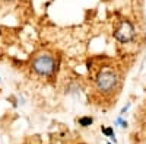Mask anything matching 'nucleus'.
Wrapping results in <instances>:
<instances>
[{
	"label": "nucleus",
	"instance_id": "nucleus-1",
	"mask_svg": "<svg viewBox=\"0 0 146 144\" xmlns=\"http://www.w3.org/2000/svg\"><path fill=\"white\" fill-rule=\"evenodd\" d=\"M31 68L38 76H51L56 70V58L48 53H40L32 58Z\"/></svg>",
	"mask_w": 146,
	"mask_h": 144
},
{
	"label": "nucleus",
	"instance_id": "nucleus-2",
	"mask_svg": "<svg viewBox=\"0 0 146 144\" xmlns=\"http://www.w3.org/2000/svg\"><path fill=\"white\" fill-rule=\"evenodd\" d=\"M117 83H118V76L113 70H101L95 79L96 89L102 93L113 92L117 86Z\"/></svg>",
	"mask_w": 146,
	"mask_h": 144
},
{
	"label": "nucleus",
	"instance_id": "nucleus-3",
	"mask_svg": "<svg viewBox=\"0 0 146 144\" xmlns=\"http://www.w3.org/2000/svg\"><path fill=\"white\" fill-rule=\"evenodd\" d=\"M114 37H115L117 41L123 42V44H127V42L133 41L135 37H136L135 26H133L131 22H129V20H121L120 25L114 31Z\"/></svg>",
	"mask_w": 146,
	"mask_h": 144
},
{
	"label": "nucleus",
	"instance_id": "nucleus-4",
	"mask_svg": "<svg viewBox=\"0 0 146 144\" xmlns=\"http://www.w3.org/2000/svg\"><path fill=\"white\" fill-rule=\"evenodd\" d=\"M94 122V118L92 116H88V115H85V116H80L78 119V124L82 127V128H88L89 125H92Z\"/></svg>",
	"mask_w": 146,
	"mask_h": 144
},
{
	"label": "nucleus",
	"instance_id": "nucleus-5",
	"mask_svg": "<svg viewBox=\"0 0 146 144\" xmlns=\"http://www.w3.org/2000/svg\"><path fill=\"white\" fill-rule=\"evenodd\" d=\"M101 131H102V134H104L105 137L113 138L114 143L117 141V140H115V135H114V128H113V127H101Z\"/></svg>",
	"mask_w": 146,
	"mask_h": 144
},
{
	"label": "nucleus",
	"instance_id": "nucleus-6",
	"mask_svg": "<svg viewBox=\"0 0 146 144\" xmlns=\"http://www.w3.org/2000/svg\"><path fill=\"white\" fill-rule=\"evenodd\" d=\"M114 124L118 125L120 128H127V121H126V119H123V116H121V115H118L115 118V122Z\"/></svg>",
	"mask_w": 146,
	"mask_h": 144
},
{
	"label": "nucleus",
	"instance_id": "nucleus-7",
	"mask_svg": "<svg viewBox=\"0 0 146 144\" xmlns=\"http://www.w3.org/2000/svg\"><path fill=\"white\" fill-rule=\"evenodd\" d=\"M130 106H131V103H130V102H129V103H127L126 106H123V109H121V112H120V115H121V116H123V115H124V114H126V112L129 111V108H130Z\"/></svg>",
	"mask_w": 146,
	"mask_h": 144
},
{
	"label": "nucleus",
	"instance_id": "nucleus-8",
	"mask_svg": "<svg viewBox=\"0 0 146 144\" xmlns=\"http://www.w3.org/2000/svg\"><path fill=\"white\" fill-rule=\"evenodd\" d=\"M5 2H13V0H5Z\"/></svg>",
	"mask_w": 146,
	"mask_h": 144
},
{
	"label": "nucleus",
	"instance_id": "nucleus-9",
	"mask_svg": "<svg viewBox=\"0 0 146 144\" xmlns=\"http://www.w3.org/2000/svg\"><path fill=\"white\" fill-rule=\"evenodd\" d=\"M107 144H113V143H107Z\"/></svg>",
	"mask_w": 146,
	"mask_h": 144
},
{
	"label": "nucleus",
	"instance_id": "nucleus-10",
	"mask_svg": "<svg viewBox=\"0 0 146 144\" xmlns=\"http://www.w3.org/2000/svg\"><path fill=\"white\" fill-rule=\"evenodd\" d=\"M0 80H2V79H0Z\"/></svg>",
	"mask_w": 146,
	"mask_h": 144
}]
</instances>
